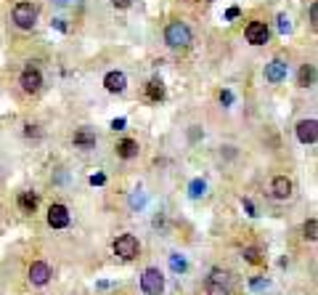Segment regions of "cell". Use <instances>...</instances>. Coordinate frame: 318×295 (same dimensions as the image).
I'll use <instances>...</instances> for the list:
<instances>
[{
    "label": "cell",
    "instance_id": "1",
    "mask_svg": "<svg viewBox=\"0 0 318 295\" xmlns=\"http://www.w3.org/2000/svg\"><path fill=\"white\" fill-rule=\"evenodd\" d=\"M165 40L170 48H186V45L191 43V30H189V24H183V22H170L167 24V30H165Z\"/></svg>",
    "mask_w": 318,
    "mask_h": 295
},
{
    "label": "cell",
    "instance_id": "2",
    "mask_svg": "<svg viewBox=\"0 0 318 295\" xmlns=\"http://www.w3.org/2000/svg\"><path fill=\"white\" fill-rule=\"evenodd\" d=\"M141 290L146 295H162L165 290V276L159 269H146L143 276H141Z\"/></svg>",
    "mask_w": 318,
    "mask_h": 295
},
{
    "label": "cell",
    "instance_id": "3",
    "mask_svg": "<svg viewBox=\"0 0 318 295\" xmlns=\"http://www.w3.org/2000/svg\"><path fill=\"white\" fill-rule=\"evenodd\" d=\"M35 19H37V8L32 3H19L14 8V22H16L19 30H32Z\"/></svg>",
    "mask_w": 318,
    "mask_h": 295
},
{
    "label": "cell",
    "instance_id": "4",
    "mask_svg": "<svg viewBox=\"0 0 318 295\" xmlns=\"http://www.w3.org/2000/svg\"><path fill=\"white\" fill-rule=\"evenodd\" d=\"M114 253L122 258V261H133L138 255V239L133 234H122L114 239Z\"/></svg>",
    "mask_w": 318,
    "mask_h": 295
},
{
    "label": "cell",
    "instance_id": "5",
    "mask_svg": "<svg viewBox=\"0 0 318 295\" xmlns=\"http://www.w3.org/2000/svg\"><path fill=\"white\" fill-rule=\"evenodd\" d=\"M19 82H22V88L27 90V93H37L40 85H43V75H40L37 67H27L22 72V77H19Z\"/></svg>",
    "mask_w": 318,
    "mask_h": 295
},
{
    "label": "cell",
    "instance_id": "6",
    "mask_svg": "<svg viewBox=\"0 0 318 295\" xmlns=\"http://www.w3.org/2000/svg\"><path fill=\"white\" fill-rule=\"evenodd\" d=\"M207 292L210 295H226L228 292V274L220 269H212L210 279H207Z\"/></svg>",
    "mask_w": 318,
    "mask_h": 295
},
{
    "label": "cell",
    "instance_id": "7",
    "mask_svg": "<svg viewBox=\"0 0 318 295\" xmlns=\"http://www.w3.org/2000/svg\"><path fill=\"white\" fill-rule=\"evenodd\" d=\"M247 40L252 43V45H265L268 43V27H265V22H249L247 24Z\"/></svg>",
    "mask_w": 318,
    "mask_h": 295
},
{
    "label": "cell",
    "instance_id": "8",
    "mask_svg": "<svg viewBox=\"0 0 318 295\" xmlns=\"http://www.w3.org/2000/svg\"><path fill=\"white\" fill-rule=\"evenodd\" d=\"M30 282L37 284V287H43V284L51 282V266L43 263V261H35L30 266Z\"/></svg>",
    "mask_w": 318,
    "mask_h": 295
},
{
    "label": "cell",
    "instance_id": "9",
    "mask_svg": "<svg viewBox=\"0 0 318 295\" xmlns=\"http://www.w3.org/2000/svg\"><path fill=\"white\" fill-rule=\"evenodd\" d=\"M48 224L53 229H67L69 226V210L64 205H51L48 208Z\"/></svg>",
    "mask_w": 318,
    "mask_h": 295
},
{
    "label": "cell",
    "instance_id": "10",
    "mask_svg": "<svg viewBox=\"0 0 318 295\" xmlns=\"http://www.w3.org/2000/svg\"><path fill=\"white\" fill-rule=\"evenodd\" d=\"M297 138H300L302 144H315V138H318V123L315 120H302V123L297 125Z\"/></svg>",
    "mask_w": 318,
    "mask_h": 295
},
{
    "label": "cell",
    "instance_id": "11",
    "mask_svg": "<svg viewBox=\"0 0 318 295\" xmlns=\"http://www.w3.org/2000/svg\"><path fill=\"white\" fill-rule=\"evenodd\" d=\"M286 77V61L273 59L270 64H265V80L268 82H281Z\"/></svg>",
    "mask_w": 318,
    "mask_h": 295
},
{
    "label": "cell",
    "instance_id": "12",
    "mask_svg": "<svg viewBox=\"0 0 318 295\" xmlns=\"http://www.w3.org/2000/svg\"><path fill=\"white\" fill-rule=\"evenodd\" d=\"M104 85L109 93H122L125 85H127V77H125V72H109V75L104 77Z\"/></svg>",
    "mask_w": 318,
    "mask_h": 295
},
{
    "label": "cell",
    "instance_id": "13",
    "mask_svg": "<svg viewBox=\"0 0 318 295\" xmlns=\"http://www.w3.org/2000/svg\"><path fill=\"white\" fill-rule=\"evenodd\" d=\"M74 146H80V149H93V146H96V133H93L90 128L74 131Z\"/></svg>",
    "mask_w": 318,
    "mask_h": 295
},
{
    "label": "cell",
    "instance_id": "14",
    "mask_svg": "<svg viewBox=\"0 0 318 295\" xmlns=\"http://www.w3.org/2000/svg\"><path fill=\"white\" fill-rule=\"evenodd\" d=\"M117 154H119L122 160L138 157V141H133V138H122V141L117 144Z\"/></svg>",
    "mask_w": 318,
    "mask_h": 295
},
{
    "label": "cell",
    "instance_id": "15",
    "mask_svg": "<svg viewBox=\"0 0 318 295\" xmlns=\"http://www.w3.org/2000/svg\"><path fill=\"white\" fill-rule=\"evenodd\" d=\"M273 194H276L278 200L292 197V181H289L286 176H278V178H273Z\"/></svg>",
    "mask_w": 318,
    "mask_h": 295
},
{
    "label": "cell",
    "instance_id": "16",
    "mask_svg": "<svg viewBox=\"0 0 318 295\" xmlns=\"http://www.w3.org/2000/svg\"><path fill=\"white\" fill-rule=\"evenodd\" d=\"M35 208H37V194L35 191H22L19 194V210L22 213H35Z\"/></svg>",
    "mask_w": 318,
    "mask_h": 295
},
{
    "label": "cell",
    "instance_id": "17",
    "mask_svg": "<svg viewBox=\"0 0 318 295\" xmlns=\"http://www.w3.org/2000/svg\"><path fill=\"white\" fill-rule=\"evenodd\" d=\"M146 96L151 99V101H162L165 99V85H162V80H151L146 85Z\"/></svg>",
    "mask_w": 318,
    "mask_h": 295
},
{
    "label": "cell",
    "instance_id": "18",
    "mask_svg": "<svg viewBox=\"0 0 318 295\" xmlns=\"http://www.w3.org/2000/svg\"><path fill=\"white\" fill-rule=\"evenodd\" d=\"M297 80H300V85H302V88H310V85H313V80H315L313 64H305V67L300 69V77H297Z\"/></svg>",
    "mask_w": 318,
    "mask_h": 295
},
{
    "label": "cell",
    "instance_id": "19",
    "mask_svg": "<svg viewBox=\"0 0 318 295\" xmlns=\"http://www.w3.org/2000/svg\"><path fill=\"white\" fill-rule=\"evenodd\" d=\"M189 191H191V197H202L204 191H207V183H204L202 178H196V181H191V186H189Z\"/></svg>",
    "mask_w": 318,
    "mask_h": 295
},
{
    "label": "cell",
    "instance_id": "20",
    "mask_svg": "<svg viewBox=\"0 0 318 295\" xmlns=\"http://www.w3.org/2000/svg\"><path fill=\"white\" fill-rule=\"evenodd\" d=\"M244 258L249 263H263V253H260L257 247H244Z\"/></svg>",
    "mask_w": 318,
    "mask_h": 295
},
{
    "label": "cell",
    "instance_id": "21",
    "mask_svg": "<svg viewBox=\"0 0 318 295\" xmlns=\"http://www.w3.org/2000/svg\"><path fill=\"white\" fill-rule=\"evenodd\" d=\"M305 237H307V239H315V237H318V221H315V218H310V221L305 224Z\"/></svg>",
    "mask_w": 318,
    "mask_h": 295
},
{
    "label": "cell",
    "instance_id": "22",
    "mask_svg": "<svg viewBox=\"0 0 318 295\" xmlns=\"http://www.w3.org/2000/svg\"><path fill=\"white\" fill-rule=\"evenodd\" d=\"M170 266H173V271H186V261L181 255H173L170 258Z\"/></svg>",
    "mask_w": 318,
    "mask_h": 295
},
{
    "label": "cell",
    "instance_id": "23",
    "mask_svg": "<svg viewBox=\"0 0 318 295\" xmlns=\"http://www.w3.org/2000/svg\"><path fill=\"white\" fill-rule=\"evenodd\" d=\"M220 104H226V107L233 104V93H231V90H220Z\"/></svg>",
    "mask_w": 318,
    "mask_h": 295
},
{
    "label": "cell",
    "instance_id": "24",
    "mask_svg": "<svg viewBox=\"0 0 318 295\" xmlns=\"http://www.w3.org/2000/svg\"><path fill=\"white\" fill-rule=\"evenodd\" d=\"M90 183H93V186H101V183H106V176H104V173H96V176L90 178Z\"/></svg>",
    "mask_w": 318,
    "mask_h": 295
},
{
    "label": "cell",
    "instance_id": "25",
    "mask_svg": "<svg viewBox=\"0 0 318 295\" xmlns=\"http://www.w3.org/2000/svg\"><path fill=\"white\" fill-rule=\"evenodd\" d=\"M278 27H281V32H289V27H292V24H289V19H286L284 14L278 16Z\"/></svg>",
    "mask_w": 318,
    "mask_h": 295
},
{
    "label": "cell",
    "instance_id": "26",
    "mask_svg": "<svg viewBox=\"0 0 318 295\" xmlns=\"http://www.w3.org/2000/svg\"><path fill=\"white\" fill-rule=\"evenodd\" d=\"M111 6H114V8H130V6H133V0H111Z\"/></svg>",
    "mask_w": 318,
    "mask_h": 295
},
{
    "label": "cell",
    "instance_id": "27",
    "mask_svg": "<svg viewBox=\"0 0 318 295\" xmlns=\"http://www.w3.org/2000/svg\"><path fill=\"white\" fill-rule=\"evenodd\" d=\"M111 128H114V131H122V128H125V117H117V120H111Z\"/></svg>",
    "mask_w": 318,
    "mask_h": 295
},
{
    "label": "cell",
    "instance_id": "28",
    "mask_svg": "<svg viewBox=\"0 0 318 295\" xmlns=\"http://www.w3.org/2000/svg\"><path fill=\"white\" fill-rule=\"evenodd\" d=\"M310 24H313V27L318 24V6H315V3L310 6Z\"/></svg>",
    "mask_w": 318,
    "mask_h": 295
},
{
    "label": "cell",
    "instance_id": "29",
    "mask_svg": "<svg viewBox=\"0 0 318 295\" xmlns=\"http://www.w3.org/2000/svg\"><path fill=\"white\" fill-rule=\"evenodd\" d=\"M27 136H40V131H37V125H27Z\"/></svg>",
    "mask_w": 318,
    "mask_h": 295
},
{
    "label": "cell",
    "instance_id": "30",
    "mask_svg": "<svg viewBox=\"0 0 318 295\" xmlns=\"http://www.w3.org/2000/svg\"><path fill=\"white\" fill-rule=\"evenodd\" d=\"M244 210H247V213H249V216H257V213H255V205H252V202H249V200H244Z\"/></svg>",
    "mask_w": 318,
    "mask_h": 295
},
{
    "label": "cell",
    "instance_id": "31",
    "mask_svg": "<svg viewBox=\"0 0 318 295\" xmlns=\"http://www.w3.org/2000/svg\"><path fill=\"white\" fill-rule=\"evenodd\" d=\"M239 16V8H228V14H226V19H236Z\"/></svg>",
    "mask_w": 318,
    "mask_h": 295
},
{
    "label": "cell",
    "instance_id": "32",
    "mask_svg": "<svg viewBox=\"0 0 318 295\" xmlns=\"http://www.w3.org/2000/svg\"><path fill=\"white\" fill-rule=\"evenodd\" d=\"M56 3H67V0H56Z\"/></svg>",
    "mask_w": 318,
    "mask_h": 295
}]
</instances>
